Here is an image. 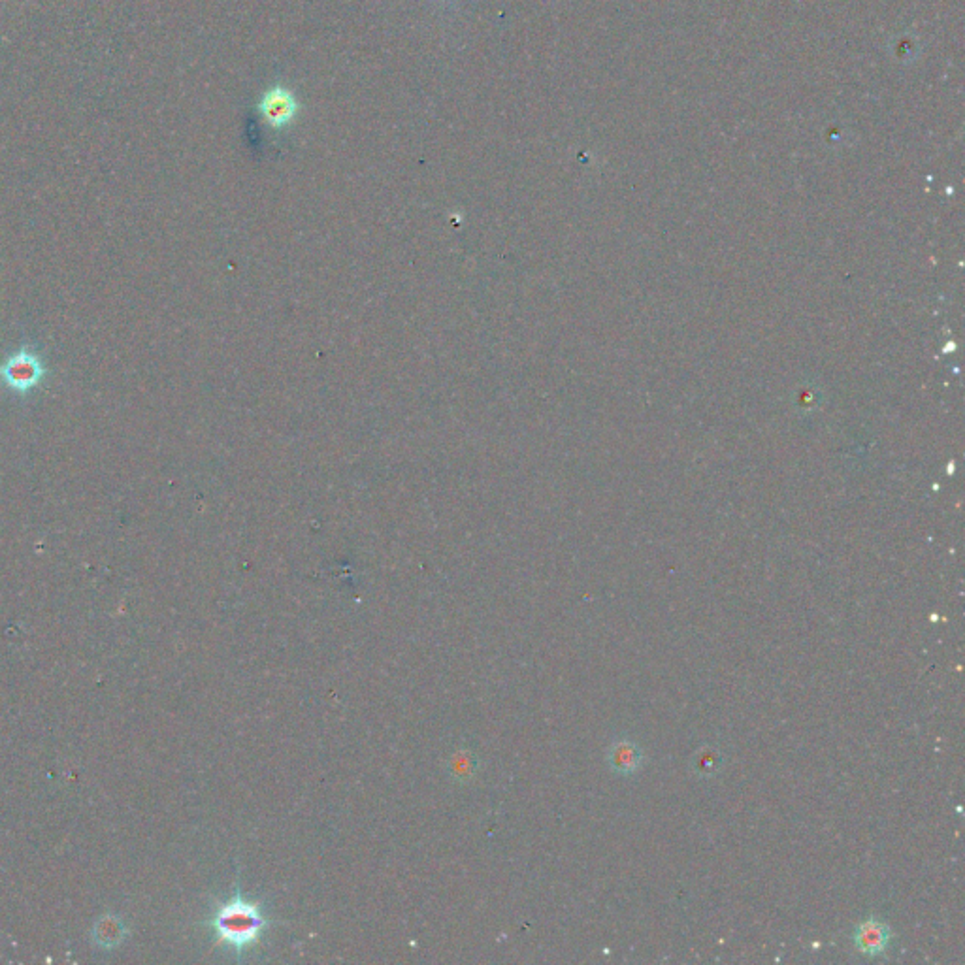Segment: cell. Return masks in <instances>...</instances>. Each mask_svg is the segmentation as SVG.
<instances>
[{"label":"cell","mask_w":965,"mask_h":965,"mask_svg":"<svg viewBox=\"0 0 965 965\" xmlns=\"http://www.w3.org/2000/svg\"><path fill=\"white\" fill-rule=\"evenodd\" d=\"M270 924L272 918L266 907L261 901L247 898L240 888L229 900L215 907L210 920L215 939L238 956L253 949L270 928Z\"/></svg>","instance_id":"obj_1"},{"label":"cell","mask_w":965,"mask_h":965,"mask_svg":"<svg viewBox=\"0 0 965 965\" xmlns=\"http://www.w3.org/2000/svg\"><path fill=\"white\" fill-rule=\"evenodd\" d=\"M44 374L42 360L27 349L0 364V379L16 393H29L44 379Z\"/></svg>","instance_id":"obj_2"},{"label":"cell","mask_w":965,"mask_h":965,"mask_svg":"<svg viewBox=\"0 0 965 965\" xmlns=\"http://www.w3.org/2000/svg\"><path fill=\"white\" fill-rule=\"evenodd\" d=\"M257 110L261 114L262 121L270 129L281 131L295 121L296 114L300 110V104L289 89L276 85L262 95L259 104H257Z\"/></svg>","instance_id":"obj_3"},{"label":"cell","mask_w":965,"mask_h":965,"mask_svg":"<svg viewBox=\"0 0 965 965\" xmlns=\"http://www.w3.org/2000/svg\"><path fill=\"white\" fill-rule=\"evenodd\" d=\"M890 939H892L890 928L883 924L881 920H875V918H869L866 922H862L854 932L856 949L860 950L862 954H867V956L883 954L888 947V943H890Z\"/></svg>","instance_id":"obj_4"},{"label":"cell","mask_w":965,"mask_h":965,"mask_svg":"<svg viewBox=\"0 0 965 965\" xmlns=\"http://www.w3.org/2000/svg\"><path fill=\"white\" fill-rule=\"evenodd\" d=\"M607 762L611 769L619 775H632L638 771L643 762V753L639 751L638 745L630 739H619L611 745L607 753Z\"/></svg>","instance_id":"obj_5"},{"label":"cell","mask_w":965,"mask_h":965,"mask_svg":"<svg viewBox=\"0 0 965 965\" xmlns=\"http://www.w3.org/2000/svg\"><path fill=\"white\" fill-rule=\"evenodd\" d=\"M722 754L713 749V747H704L700 749L698 753L694 754L692 758V768H694V773L702 775V777H713L719 773L720 768H722Z\"/></svg>","instance_id":"obj_6"}]
</instances>
